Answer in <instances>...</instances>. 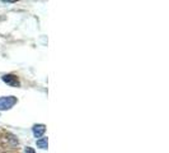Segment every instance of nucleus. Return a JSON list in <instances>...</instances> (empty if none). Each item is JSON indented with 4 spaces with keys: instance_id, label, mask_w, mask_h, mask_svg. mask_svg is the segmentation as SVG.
Here are the masks:
<instances>
[{
    "instance_id": "1",
    "label": "nucleus",
    "mask_w": 169,
    "mask_h": 153,
    "mask_svg": "<svg viewBox=\"0 0 169 153\" xmlns=\"http://www.w3.org/2000/svg\"><path fill=\"white\" fill-rule=\"evenodd\" d=\"M17 103V98L14 96L0 97V110H9Z\"/></svg>"
},
{
    "instance_id": "3",
    "label": "nucleus",
    "mask_w": 169,
    "mask_h": 153,
    "mask_svg": "<svg viewBox=\"0 0 169 153\" xmlns=\"http://www.w3.org/2000/svg\"><path fill=\"white\" fill-rule=\"evenodd\" d=\"M32 131H33V135L36 138H41L42 135L45 134L46 131V127L43 124H38V125H34V127L32 128Z\"/></svg>"
},
{
    "instance_id": "4",
    "label": "nucleus",
    "mask_w": 169,
    "mask_h": 153,
    "mask_svg": "<svg viewBox=\"0 0 169 153\" xmlns=\"http://www.w3.org/2000/svg\"><path fill=\"white\" fill-rule=\"evenodd\" d=\"M47 138H41L37 141V147L41 149H47Z\"/></svg>"
},
{
    "instance_id": "5",
    "label": "nucleus",
    "mask_w": 169,
    "mask_h": 153,
    "mask_svg": "<svg viewBox=\"0 0 169 153\" xmlns=\"http://www.w3.org/2000/svg\"><path fill=\"white\" fill-rule=\"evenodd\" d=\"M25 153H36V152H34V149H33V148L27 147V148H25Z\"/></svg>"
},
{
    "instance_id": "2",
    "label": "nucleus",
    "mask_w": 169,
    "mask_h": 153,
    "mask_svg": "<svg viewBox=\"0 0 169 153\" xmlns=\"http://www.w3.org/2000/svg\"><path fill=\"white\" fill-rule=\"evenodd\" d=\"M3 82L7 83V84L11 86V87H19L21 86V83H19V79L17 75H14V74H7V75H3L2 77Z\"/></svg>"
}]
</instances>
